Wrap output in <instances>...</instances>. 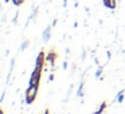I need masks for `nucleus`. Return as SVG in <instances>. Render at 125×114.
I'll list each match as a JSON object with an SVG mask.
<instances>
[{
  "instance_id": "nucleus-1",
  "label": "nucleus",
  "mask_w": 125,
  "mask_h": 114,
  "mask_svg": "<svg viewBox=\"0 0 125 114\" xmlns=\"http://www.w3.org/2000/svg\"><path fill=\"white\" fill-rule=\"evenodd\" d=\"M38 90H39V86H32V85H28L27 90H26V93H24L26 105H31V103H32L36 99Z\"/></svg>"
},
{
  "instance_id": "nucleus-2",
  "label": "nucleus",
  "mask_w": 125,
  "mask_h": 114,
  "mask_svg": "<svg viewBox=\"0 0 125 114\" xmlns=\"http://www.w3.org/2000/svg\"><path fill=\"white\" fill-rule=\"evenodd\" d=\"M46 65V54H44V51L42 50V51H39V54L36 55V60H35V70H39L42 71L43 70V66ZM43 73V71H42Z\"/></svg>"
},
{
  "instance_id": "nucleus-3",
  "label": "nucleus",
  "mask_w": 125,
  "mask_h": 114,
  "mask_svg": "<svg viewBox=\"0 0 125 114\" xmlns=\"http://www.w3.org/2000/svg\"><path fill=\"white\" fill-rule=\"evenodd\" d=\"M41 75H42V71L35 70V68H34V71L31 73L28 85H32V86H39V82H41Z\"/></svg>"
},
{
  "instance_id": "nucleus-4",
  "label": "nucleus",
  "mask_w": 125,
  "mask_h": 114,
  "mask_svg": "<svg viewBox=\"0 0 125 114\" xmlns=\"http://www.w3.org/2000/svg\"><path fill=\"white\" fill-rule=\"evenodd\" d=\"M51 28H52V26H47L44 28L43 34H42V40H43V43H47L50 40V38H51Z\"/></svg>"
},
{
  "instance_id": "nucleus-5",
  "label": "nucleus",
  "mask_w": 125,
  "mask_h": 114,
  "mask_svg": "<svg viewBox=\"0 0 125 114\" xmlns=\"http://www.w3.org/2000/svg\"><path fill=\"white\" fill-rule=\"evenodd\" d=\"M55 59H57V52H55V51H49V52H47V55H46V60L52 66V67L55 66Z\"/></svg>"
},
{
  "instance_id": "nucleus-6",
  "label": "nucleus",
  "mask_w": 125,
  "mask_h": 114,
  "mask_svg": "<svg viewBox=\"0 0 125 114\" xmlns=\"http://www.w3.org/2000/svg\"><path fill=\"white\" fill-rule=\"evenodd\" d=\"M102 3L106 8L112 10V11L116 10V7H117V0H102Z\"/></svg>"
},
{
  "instance_id": "nucleus-7",
  "label": "nucleus",
  "mask_w": 125,
  "mask_h": 114,
  "mask_svg": "<svg viewBox=\"0 0 125 114\" xmlns=\"http://www.w3.org/2000/svg\"><path fill=\"white\" fill-rule=\"evenodd\" d=\"M83 87H85V82L81 81V83H79V87H78V91H77V97H78V98H83V95H85Z\"/></svg>"
},
{
  "instance_id": "nucleus-8",
  "label": "nucleus",
  "mask_w": 125,
  "mask_h": 114,
  "mask_svg": "<svg viewBox=\"0 0 125 114\" xmlns=\"http://www.w3.org/2000/svg\"><path fill=\"white\" fill-rule=\"evenodd\" d=\"M106 106H108V103H106V102H102V103H101L100 106H98V109H97V110H95V111H94V113H93V114H102L104 111H105Z\"/></svg>"
},
{
  "instance_id": "nucleus-9",
  "label": "nucleus",
  "mask_w": 125,
  "mask_h": 114,
  "mask_svg": "<svg viewBox=\"0 0 125 114\" xmlns=\"http://www.w3.org/2000/svg\"><path fill=\"white\" fill-rule=\"evenodd\" d=\"M14 65H15V59H11V63H10L8 76H7V83H10V79H11V75H12V70H14Z\"/></svg>"
},
{
  "instance_id": "nucleus-10",
  "label": "nucleus",
  "mask_w": 125,
  "mask_h": 114,
  "mask_svg": "<svg viewBox=\"0 0 125 114\" xmlns=\"http://www.w3.org/2000/svg\"><path fill=\"white\" fill-rule=\"evenodd\" d=\"M124 98H125V95H124V90H121V91L117 93V95H116V101H117L118 103H122Z\"/></svg>"
},
{
  "instance_id": "nucleus-11",
  "label": "nucleus",
  "mask_w": 125,
  "mask_h": 114,
  "mask_svg": "<svg viewBox=\"0 0 125 114\" xmlns=\"http://www.w3.org/2000/svg\"><path fill=\"white\" fill-rule=\"evenodd\" d=\"M102 71H104V66H98V68H97V71H95L94 76H95V78H100L101 74H102Z\"/></svg>"
},
{
  "instance_id": "nucleus-12",
  "label": "nucleus",
  "mask_w": 125,
  "mask_h": 114,
  "mask_svg": "<svg viewBox=\"0 0 125 114\" xmlns=\"http://www.w3.org/2000/svg\"><path fill=\"white\" fill-rule=\"evenodd\" d=\"M28 44H30V42H28V40H24V42H23V43L20 44V51H24V50L28 47Z\"/></svg>"
},
{
  "instance_id": "nucleus-13",
  "label": "nucleus",
  "mask_w": 125,
  "mask_h": 114,
  "mask_svg": "<svg viewBox=\"0 0 125 114\" xmlns=\"http://www.w3.org/2000/svg\"><path fill=\"white\" fill-rule=\"evenodd\" d=\"M12 1V4H14L15 7H19V6H22L23 3H24V0H11Z\"/></svg>"
},
{
  "instance_id": "nucleus-14",
  "label": "nucleus",
  "mask_w": 125,
  "mask_h": 114,
  "mask_svg": "<svg viewBox=\"0 0 125 114\" xmlns=\"http://www.w3.org/2000/svg\"><path fill=\"white\" fill-rule=\"evenodd\" d=\"M86 59V50H82V55H81V60Z\"/></svg>"
},
{
  "instance_id": "nucleus-15",
  "label": "nucleus",
  "mask_w": 125,
  "mask_h": 114,
  "mask_svg": "<svg viewBox=\"0 0 125 114\" xmlns=\"http://www.w3.org/2000/svg\"><path fill=\"white\" fill-rule=\"evenodd\" d=\"M67 66H69V65H67V62L65 60V62L62 63V68H63V70H67Z\"/></svg>"
},
{
  "instance_id": "nucleus-16",
  "label": "nucleus",
  "mask_w": 125,
  "mask_h": 114,
  "mask_svg": "<svg viewBox=\"0 0 125 114\" xmlns=\"http://www.w3.org/2000/svg\"><path fill=\"white\" fill-rule=\"evenodd\" d=\"M4 97H6V93H1V95H0V103H1V102H3V101H4Z\"/></svg>"
},
{
  "instance_id": "nucleus-17",
  "label": "nucleus",
  "mask_w": 125,
  "mask_h": 114,
  "mask_svg": "<svg viewBox=\"0 0 125 114\" xmlns=\"http://www.w3.org/2000/svg\"><path fill=\"white\" fill-rule=\"evenodd\" d=\"M54 78H55V76H54V74H50V75H49V81H50V82H52V81H54Z\"/></svg>"
},
{
  "instance_id": "nucleus-18",
  "label": "nucleus",
  "mask_w": 125,
  "mask_h": 114,
  "mask_svg": "<svg viewBox=\"0 0 125 114\" xmlns=\"http://www.w3.org/2000/svg\"><path fill=\"white\" fill-rule=\"evenodd\" d=\"M106 57H108V62H109V59H110V51L109 50L106 51Z\"/></svg>"
},
{
  "instance_id": "nucleus-19",
  "label": "nucleus",
  "mask_w": 125,
  "mask_h": 114,
  "mask_svg": "<svg viewBox=\"0 0 125 114\" xmlns=\"http://www.w3.org/2000/svg\"><path fill=\"white\" fill-rule=\"evenodd\" d=\"M57 23H58V19H54V20H52V23H51V26L54 27V26L57 24Z\"/></svg>"
},
{
  "instance_id": "nucleus-20",
  "label": "nucleus",
  "mask_w": 125,
  "mask_h": 114,
  "mask_svg": "<svg viewBox=\"0 0 125 114\" xmlns=\"http://www.w3.org/2000/svg\"><path fill=\"white\" fill-rule=\"evenodd\" d=\"M94 63H95V65H97V66H100V60H98L97 58H94Z\"/></svg>"
},
{
  "instance_id": "nucleus-21",
  "label": "nucleus",
  "mask_w": 125,
  "mask_h": 114,
  "mask_svg": "<svg viewBox=\"0 0 125 114\" xmlns=\"http://www.w3.org/2000/svg\"><path fill=\"white\" fill-rule=\"evenodd\" d=\"M43 114H50V110H49V109H46V110L43 111Z\"/></svg>"
},
{
  "instance_id": "nucleus-22",
  "label": "nucleus",
  "mask_w": 125,
  "mask_h": 114,
  "mask_svg": "<svg viewBox=\"0 0 125 114\" xmlns=\"http://www.w3.org/2000/svg\"><path fill=\"white\" fill-rule=\"evenodd\" d=\"M67 6V0H63V7H66Z\"/></svg>"
},
{
  "instance_id": "nucleus-23",
  "label": "nucleus",
  "mask_w": 125,
  "mask_h": 114,
  "mask_svg": "<svg viewBox=\"0 0 125 114\" xmlns=\"http://www.w3.org/2000/svg\"><path fill=\"white\" fill-rule=\"evenodd\" d=\"M0 114H4V111H3V109L0 107Z\"/></svg>"
},
{
  "instance_id": "nucleus-24",
  "label": "nucleus",
  "mask_w": 125,
  "mask_h": 114,
  "mask_svg": "<svg viewBox=\"0 0 125 114\" xmlns=\"http://www.w3.org/2000/svg\"><path fill=\"white\" fill-rule=\"evenodd\" d=\"M4 1H6V3H8V1H11V0H4Z\"/></svg>"
}]
</instances>
